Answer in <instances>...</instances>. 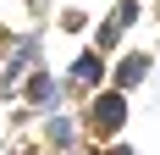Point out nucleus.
<instances>
[{
	"label": "nucleus",
	"mask_w": 160,
	"mask_h": 155,
	"mask_svg": "<svg viewBox=\"0 0 160 155\" xmlns=\"http://www.w3.org/2000/svg\"><path fill=\"white\" fill-rule=\"evenodd\" d=\"M122 122H127V100H122V94H99V105H94V127H99V133H116Z\"/></svg>",
	"instance_id": "f257e3e1"
},
{
	"label": "nucleus",
	"mask_w": 160,
	"mask_h": 155,
	"mask_svg": "<svg viewBox=\"0 0 160 155\" xmlns=\"http://www.w3.org/2000/svg\"><path fill=\"white\" fill-rule=\"evenodd\" d=\"M144 72H149V61H144V56H127V61H122V89H132Z\"/></svg>",
	"instance_id": "f03ea898"
},
{
	"label": "nucleus",
	"mask_w": 160,
	"mask_h": 155,
	"mask_svg": "<svg viewBox=\"0 0 160 155\" xmlns=\"http://www.w3.org/2000/svg\"><path fill=\"white\" fill-rule=\"evenodd\" d=\"M94 78H99V56H83L78 61V83H94Z\"/></svg>",
	"instance_id": "7ed1b4c3"
},
{
	"label": "nucleus",
	"mask_w": 160,
	"mask_h": 155,
	"mask_svg": "<svg viewBox=\"0 0 160 155\" xmlns=\"http://www.w3.org/2000/svg\"><path fill=\"white\" fill-rule=\"evenodd\" d=\"M28 100H50V78H44V72H39V78L28 83Z\"/></svg>",
	"instance_id": "20e7f679"
},
{
	"label": "nucleus",
	"mask_w": 160,
	"mask_h": 155,
	"mask_svg": "<svg viewBox=\"0 0 160 155\" xmlns=\"http://www.w3.org/2000/svg\"><path fill=\"white\" fill-rule=\"evenodd\" d=\"M111 155H132V150H111Z\"/></svg>",
	"instance_id": "39448f33"
}]
</instances>
